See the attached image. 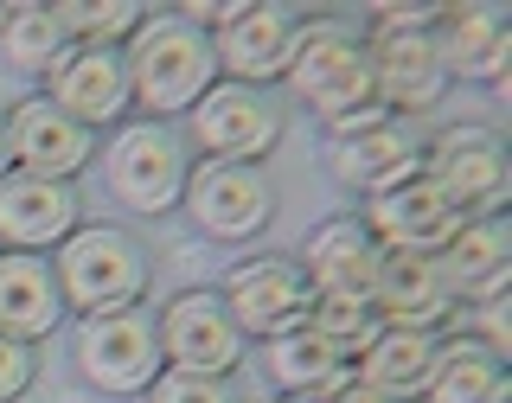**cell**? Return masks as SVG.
<instances>
[{"label":"cell","instance_id":"obj_22","mask_svg":"<svg viewBox=\"0 0 512 403\" xmlns=\"http://www.w3.org/2000/svg\"><path fill=\"white\" fill-rule=\"evenodd\" d=\"M442 359V333H410V327H378V340L352 359V378L384 403H423L429 378Z\"/></svg>","mask_w":512,"mask_h":403},{"label":"cell","instance_id":"obj_30","mask_svg":"<svg viewBox=\"0 0 512 403\" xmlns=\"http://www.w3.org/2000/svg\"><path fill=\"white\" fill-rule=\"evenodd\" d=\"M39 378V346H20V340H0V403H20Z\"/></svg>","mask_w":512,"mask_h":403},{"label":"cell","instance_id":"obj_31","mask_svg":"<svg viewBox=\"0 0 512 403\" xmlns=\"http://www.w3.org/2000/svg\"><path fill=\"white\" fill-rule=\"evenodd\" d=\"M333 403H384V397H372V391H365V384H359V378H352V384H346V391H340V397H333Z\"/></svg>","mask_w":512,"mask_h":403},{"label":"cell","instance_id":"obj_1","mask_svg":"<svg viewBox=\"0 0 512 403\" xmlns=\"http://www.w3.org/2000/svg\"><path fill=\"white\" fill-rule=\"evenodd\" d=\"M282 84H288V96H295V103L308 109L333 141L384 122V109H378V96H372L365 39H359V26H352V20H340V13L295 20V52H288Z\"/></svg>","mask_w":512,"mask_h":403},{"label":"cell","instance_id":"obj_33","mask_svg":"<svg viewBox=\"0 0 512 403\" xmlns=\"http://www.w3.org/2000/svg\"><path fill=\"white\" fill-rule=\"evenodd\" d=\"M282 403H314V397H282Z\"/></svg>","mask_w":512,"mask_h":403},{"label":"cell","instance_id":"obj_23","mask_svg":"<svg viewBox=\"0 0 512 403\" xmlns=\"http://www.w3.org/2000/svg\"><path fill=\"white\" fill-rule=\"evenodd\" d=\"M64 327V301L52 282V256H13L0 250V340L39 346Z\"/></svg>","mask_w":512,"mask_h":403},{"label":"cell","instance_id":"obj_6","mask_svg":"<svg viewBox=\"0 0 512 403\" xmlns=\"http://www.w3.org/2000/svg\"><path fill=\"white\" fill-rule=\"evenodd\" d=\"M282 128L288 116L276 96L250 90V84H224V77L180 116L192 160H224V167H263L282 148Z\"/></svg>","mask_w":512,"mask_h":403},{"label":"cell","instance_id":"obj_3","mask_svg":"<svg viewBox=\"0 0 512 403\" xmlns=\"http://www.w3.org/2000/svg\"><path fill=\"white\" fill-rule=\"evenodd\" d=\"M52 282H58L64 314H77V320L122 314L148 301L154 256L128 224H77L52 250Z\"/></svg>","mask_w":512,"mask_h":403},{"label":"cell","instance_id":"obj_16","mask_svg":"<svg viewBox=\"0 0 512 403\" xmlns=\"http://www.w3.org/2000/svg\"><path fill=\"white\" fill-rule=\"evenodd\" d=\"M359 224L372 231V244L378 250H404V256H436L448 237L461 231V218L455 205L442 199L436 186L416 173V180H404V186H391V192H378V199H365L359 205Z\"/></svg>","mask_w":512,"mask_h":403},{"label":"cell","instance_id":"obj_17","mask_svg":"<svg viewBox=\"0 0 512 403\" xmlns=\"http://www.w3.org/2000/svg\"><path fill=\"white\" fill-rule=\"evenodd\" d=\"M327 167H333V180H340L352 199H378V192H391V186H404L423 173V135H416L410 122H372V128H359V135H340L327 148Z\"/></svg>","mask_w":512,"mask_h":403},{"label":"cell","instance_id":"obj_28","mask_svg":"<svg viewBox=\"0 0 512 403\" xmlns=\"http://www.w3.org/2000/svg\"><path fill=\"white\" fill-rule=\"evenodd\" d=\"M308 327L320 340H333L346 359H359V352L378 340V314H372L365 295H314L308 301Z\"/></svg>","mask_w":512,"mask_h":403},{"label":"cell","instance_id":"obj_9","mask_svg":"<svg viewBox=\"0 0 512 403\" xmlns=\"http://www.w3.org/2000/svg\"><path fill=\"white\" fill-rule=\"evenodd\" d=\"M154 340L167 372H199V378H231L250 359V340L224 314L218 288H180L173 301L154 308Z\"/></svg>","mask_w":512,"mask_h":403},{"label":"cell","instance_id":"obj_7","mask_svg":"<svg viewBox=\"0 0 512 403\" xmlns=\"http://www.w3.org/2000/svg\"><path fill=\"white\" fill-rule=\"evenodd\" d=\"M423 180L455 205L461 218H500L512 192V160L500 128L487 122H455L436 141H423Z\"/></svg>","mask_w":512,"mask_h":403},{"label":"cell","instance_id":"obj_11","mask_svg":"<svg viewBox=\"0 0 512 403\" xmlns=\"http://www.w3.org/2000/svg\"><path fill=\"white\" fill-rule=\"evenodd\" d=\"M429 45H436L448 84H493L512 96V13L500 0H448L429 7Z\"/></svg>","mask_w":512,"mask_h":403},{"label":"cell","instance_id":"obj_2","mask_svg":"<svg viewBox=\"0 0 512 403\" xmlns=\"http://www.w3.org/2000/svg\"><path fill=\"white\" fill-rule=\"evenodd\" d=\"M122 71H128V116L141 122H180L218 84L212 39L186 26L180 13H148L135 39L122 45Z\"/></svg>","mask_w":512,"mask_h":403},{"label":"cell","instance_id":"obj_13","mask_svg":"<svg viewBox=\"0 0 512 403\" xmlns=\"http://www.w3.org/2000/svg\"><path fill=\"white\" fill-rule=\"evenodd\" d=\"M84 224V199L71 180L39 173H0V250L13 256H52Z\"/></svg>","mask_w":512,"mask_h":403},{"label":"cell","instance_id":"obj_26","mask_svg":"<svg viewBox=\"0 0 512 403\" xmlns=\"http://www.w3.org/2000/svg\"><path fill=\"white\" fill-rule=\"evenodd\" d=\"M64 52H71V39L58 32L52 7H45V0H13L7 20H0V58H7V71L39 77V84H45Z\"/></svg>","mask_w":512,"mask_h":403},{"label":"cell","instance_id":"obj_21","mask_svg":"<svg viewBox=\"0 0 512 403\" xmlns=\"http://www.w3.org/2000/svg\"><path fill=\"white\" fill-rule=\"evenodd\" d=\"M436 269L455 295V308H474V301H500L512 282V224L500 218H468L455 237L436 250Z\"/></svg>","mask_w":512,"mask_h":403},{"label":"cell","instance_id":"obj_12","mask_svg":"<svg viewBox=\"0 0 512 403\" xmlns=\"http://www.w3.org/2000/svg\"><path fill=\"white\" fill-rule=\"evenodd\" d=\"M218 301H224V314L237 320V333H244L250 346H263V340H282V333L308 327L314 288L295 269V256H244V263L218 282Z\"/></svg>","mask_w":512,"mask_h":403},{"label":"cell","instance_id":"obj_4","mask_svg":"<svg viewBox=\"0 0 512 403\" xmlns=\"http://www.w3.org/2000/svg\"><path fill=\"white\" fill-rule=\"evenodd\" d=\"M359 39L372 64V96L391 122H416L448 96V71L429 45V7H372Z\"/></svg>","mask_w":512,"mask_h":403},{"label":"cell","instance_id":"obj_20","mask_svg":"<svg viewBox=\"0 0 512 403\" xmlns=\"http://www.w3.org/2000/svg\"><path fill=\"white\" fill-rule=\"evenodd\" d=\"M378 244L372 231L359 224V212H340V218H320L308 231V244L295 250V269L308 276L314 295H365L372 301V276H378Z\"/></svg>","mask_w":512,"mask_h":403},{"label":"cell","instance_id":"obj_34","mask_svg":"<svg viewBox=\"0 0 512 403\" xmlns=\"http://www.w3.org/2000/svg\"><path fill=\"white\" fill-rule=\"evenodd\" d=\"M0 20H7V7H0Z\"/></svg>","mask_w":512,"mask_h":403},{"label":"cell","instance_id":"obj_5","mask_svg":"<svg viewBox=\"0 0 512 403\" xmlns=\"http://www.w3.org/2000/svg\"><path fill=\"white\" fill-rule=\"evenodd\" d=\"M96 160H103L109 199L128 205L135 218L180 212V192H186V173H192V148H186L180 122L128 116L122 128H109V141L96 148Z\"/></svg>","mask_w":512,"mask_h":403},{"label":"cell","instance_id":"obj_15","mask_svg":"<svg viewBox=\"0 0 512 403\" xmlns=\"http://www.w3.org/2000/svg\"><path fill=\"white\" fill-rule=\"evenodd\" d=\"M45 103L64 109L77 128H90L96 141L109 135V128L128 122V71H122V52H96V45H71L52 77H45Z\"/></svg>","mask_w":512,"mask_h":403},{"label":"cell","instance_id":"obj_18","mask_svg":"<svg viewBox=\"0 0 512 403\" xmlns=\"http://www.w3.org/2000/svg\"><path fill=\"white\" fill-rule=\"evenodd\" d=\"M288 52H295V13L276 7V0H250L224 32H212V58L224 84H250V90L282 84Z\"/></svg>","mask_w":512,"mask_h":403},{"label":"cell","instance_id":"obj_19","mask_svg":"<svg viewBox=\"0 0 512 403\" xmlns=\"http://www.w3.org/2000/svg\"><path fill=\"white\" fill-rule=\"evenodd\" d=\"M372 314H378V327L448 333V320H455V295H448L436 256L384 250L378 256V276H372Z\"/></svg>","mask_w":512,"mask_h":403},{"label":"cell","instance_id":"obj_24","mask_svg":"<svg viewBox=\"0 0 512 403\" xmlns=\"http://www.w3.org/2000/svg\"><path fill=\"white\" fill-rule=\"evenodd\" d=\"M263 372L282 397L333 403L352 384V359L333 340H320L314 327H295V333H282V340H263Z\"/></svg>","mask_w":512,"mask_h":403},{"label":"cell","instance_id":"obj_10","mask_svg":"<svg viewBox=\"0 0 512 403\" xmlns=\"http://www.w3.org/2000/svg\"><path fill=\"white\" fill-rule=\"evenodd\" d=\"M180 212L192 231L212 244H256L276 218V186L263 167H224V160H192Z\"/></svg>","mask_w":512,"mask_h":403},{"label":"cell","instance_id":"obj_27","mask_svg":"<svg viewBox=\"0 0 512 403\" xmlns=\"http://www.w3.org/2000/svg\"><path fill=\"white\" fill-rule=\"evenodd\" d=\"M52 20L71 45H96V52H122L135 26L148 20L141 0H52Z\"/></svg>","mask_w":512,"mask_h":403},{"label":"cell","instance_id":"obj_29","mask_svg":"<svg viewBox=\"0 0 512 403\" xmlns=\"http://www.w3.org/2000/svg\"><path fill=\"white\" fill-rule=\"evenodd\" d=\"M148 403H237L231 378H199V372H160L148 384Z\"/></svg>","mask_w":512,"mask_h":403},{"label":"cell","instance_id":"obj_25","mask_svg":"<svg viewBox=\"0 0 512 403\" xmlns=\"http://www.w3.org/2000/svg\"><path fill=\"white\" fill-rule=\"evenodd\" d=\"M423 403H512V372L461 333H442V359Z\"/></svg>","mask_w":512,"mask_h":403},{"label":"cell","instance_id":"obj_32","mask_svg":"<svg viewBox=\"0 0 512 403\" xmlns=\"http://www.w3.org/2000/svg\"><path fill=\"white\" fill-rule=\"evenodd\" d=\"M0 173H13V160H7V116H0Z\"/></svg>","mask_w":512,"mask_h":403},{"label":"cell","instance_id":"obj_14","mask_svg":"<svg viewBox=\"0 0 512 403\" xmlns=\"http://www.w3.org/2000/svg\"><path fill=\"white\" fill-rule=\"evenodd\" d=\"M7 116V160L13 173H39V180H71L96 160L103 141L90 135V128H77L64 109H52L45 96H26V103L0 109Z\"/></svg>","mask_w":512,"mask_h":403},{"label":"cell","instance_id":"obj_8","mask_svg":"<svg viewBox=\"0 0 512 403\" xmlns=\"http://www.w3.org/2000/svg\"><path fill=\"white\" fill-rule=\"evenodd\" d=\"M71 365H77V378L103 397H148V384L167 372V365H160V340H154V314L122 308V314L77 320Z\"/></svg>","mask_w":512,"mask_h":403}]
</instances>
